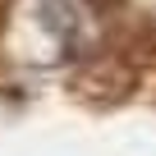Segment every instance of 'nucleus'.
<instances>
[{
    "mask_svg": "<svg viewBox=\"0 0 156 156\" xmlns=\"http://www.w3.org/2000/svg\"><path fill=\"white\" fill-rule=\"evenodd\" d=\"M138 46L147 51V60H156V19H147V23H142V32H138Z\"/></svg>",
    "mask_w": 156,
    "mask_h": 156,
    "instance_id": "1",
    "label": "nucleus"
}]
</instances>
